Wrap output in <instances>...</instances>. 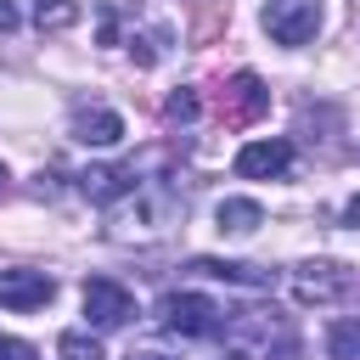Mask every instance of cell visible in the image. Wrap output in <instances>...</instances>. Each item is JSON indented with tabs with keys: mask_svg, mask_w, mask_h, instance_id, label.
<instances>
[{
	"mask_svg": "<svg viewBox=\"0 0 360 360\" xmlns=\"http://www.w3.org/2000/svg\"><path fill=\"white\" fill-rule=\"evenodd\" d=\"M219 338L236 360H292L298 354V332L281 309H236V315H225Z\"/></svg>",
	"mask_w": 360,
	"mask_h": 360,
	"instance_id": "6da1fadb",
	"label": "cell"
},
{
	"mask_svg": "<svg viewBox=\"0 0 360 360\" xmlns=\"http://www.w3.org/2000/svg\"><path fill=\"white\" fill-rule=\"evenodd\" d=\"M287 287L298 304H349V298H360V270L332 264V259H304L287 270Z\"/></svg>",
	"mask_w": 360,
	"mask_h": 360,
	"instance_id": "7a4b0ae2",
	"label": "cell"
},
{
	"mask_svg": "<svg viewBox=\"0 0 360 360\" xmlns=\"http://www.w3.org/2000/svg\"><path fill=\"white\" fill-rule=\"evenodd\" d=\"M158 326L180 332V338H219L225 309L202 292H169V298H158Z\"/></svg>",
	"mask_w": 360,
	"mask_h": 360,
	"instance_id": "3957f363",
	"label": "cell"
},
{
	"mask_svg": "<svg viewBox=\"0 0 360 360\" xmlns=\"http://www.w3.org/2000/svg\"><path fill=\"white\" fill-rule=\"evenodd\" d=\"M259 22H264V34L276 45L298 51V45H309L321 34V0H264V17Z\"/></svg>",
	"mask_w": 360,
	"mask_h": 360,
	"instance_id": "277c9868",
	"label": "cell"
},
{
	"mask_svg": "<svg viewBox=\"0 0 360 360\" xmlns=\"http://www.w3.org/2000/svg\"><path fill=\"white\" fill-rule=\"evenodd\" d=\"M129 315H135L129 287H118V281H107V276L84 281V321H90L96 332H112V326H124Z\"/></svg>",
	"mask_w": 360,
	"mask_h": 360,
	"instance_id": "5b68a950",
	"label": "cell"
},
{
	"mask_svg": "<svg viewBox=\"0 0 360 360\" xmlns=\"http://www.w3.org/2000/svg\"><path fill=\"white\" fill-rule=\"evenodd\" d=\"M56 298V281L45 276V270H28V264H17V270H0V304L6 309H45Z\"/></svg>",
	"mask_w": 360,
	"mask_h": 360,
	"instance_id": "8992f818",
	"label": "cell"
},
{
	"mask_svg": "<svg viewBox=\"0 0 360 360\" xmlns=\"http://www.w3.org/2000/svg\"><path fill=\"white\" fill-rule=\"evenodd\" d=\"M287 169H292V146H287L281 135L248 141V146L236 152V174H242V180H281Z\"/></svg>",
	"mask_w": 360,
	"mask_h": 360,
	"instance_id": "52a82bcc",
	"label": "cell"
},
{
	"mask_svg": "<svg viewBox=\"0 0 360 360\" xmlns=\"http://www.w3.org/2000/svg\"><path fill=\"white\" fill-rule=\"evenodd\" d=\"M79 191L90 197V202H118V197H129L135 191V169H112V163H90L84 174H79Z\"/></svg>",
	"mask_w": 360,
	"mask_h": 360,
	"instance_id": "ba28073f",
	"label": "cell"
},
{
	"mask_svg": "<svg viewBox=\"0 0 360 360\" xmlns=\"http://www.w3.org/2000/svg\"><path fill=\"white\" fill-rule=\"evenodd\" d=\"M73 141H84V146H118L124 141V118L112 107H84V112H73Z\"/></svg>",
	"mask_w": 360,
	"mask_h": 360,
	"instance_id": "9c48e42d",
	"label": "cell"
},
{
	"mask_svg": "<svg viewBox=\"0 0 360 360\" xmlns=\"http://www.w3.org/2000/svg\"><path fill=\"white\" fill-rule=\"evenodd\" d=\"M197 276H214V281H236V287H270L276 270L264 264H242V259H191Z\"/></svg>",
	"mask_w": 360,
	"mask_h": 360,
	"instance_id": "30bf717a",
	"label": "cell"
},
{
	"mask_svg": "<svg viewBox=\"0 0 360 360\" xmlns=\"http://www.w3.org/2000/svg\"><path fill=\"white\" fill-rule=\"evenodd\" d=\"M214 225H219V236H253V231L264 225V208H259L253 197H225V202L214 208Z\"/></svg>",
	"mask_w": 360,
	"mask_h": 360,
	"instance_id": "8fae6325",
	"label": "cell"
},
{
	"mask_svg": "<svg viewBox=\"0 0 360 360\" xmlns=\"http://www.w3.org/2000/svg\"><path fill=\"white\" fill-rule=\"evenodd\" d=\"M326 354L332 360H360V315H338L326 326Z\"/></svg>",
	"mask_w": 360,
	"mask_h": 360,
	"instance_id": "7c38bea8",
	"label": "cell"
},
{
	"mask_svg": "<svg viewBox=\"0 0 360 360\" xmlns=\"http://www.w3.org/2000/svg\"><path fill=\"white\" fill-rule=\"evenodd\" d=\"M264 107V84H259V73H236L231 79V112L236 118H253Z\"/></svg>",
	"mask_w": 360,
	"mask_h": 360,
	"instance_id": "4fadbf2b",
	"label": "cell"
},
{
	"mask_svg": "<svg viewBox=\"0 0 360 360\" xmlns=\"http://www.w3.org/2000/svg\"><path fill=\"white\" fill-rule=\"evenodd\" d=\"M56 354H62V360H101V343H96L90 332H62V338H56Z\"/></svg>",
	"mask_w": 360,
	"mask_h": 360,
	"instance_id": "5bb4252c",
	"label": "cell"
},
{
	"mask_svg": "<svg viewBox=\"0 0 360 360\" xmlns=\"http://www.w3.org/2000/svg\"><path fill=\"white\" fill-rule=\"evenodd\" d=\"M73 17H79L73 0H39V6H34V22H39V28H68Z\"/></svg>",
	"mask_w": 360,
	"mask_h": 360,
	"instance_id": "9a60e30c",
	"label": "cell"
},
{
	"mask_svg": "<svg viewBox=\"0 0 360 360\" xmlns=\"http://www.w3.org/2000/svg\"><path fill=\"white\" fill-rule=\"evenodd\" d=\"M163 118H169V124H186V118H197V90H174V96L163 101Z\"/></svg>",
	"mask_w": 360,
	"mask_h": 360,
	"instance_id": "2e32d148",
	"label": "cell"
},
{
	"mask_svg": "<svg viewBox=\"0 0 360 360\" xmlns=\"http://www.w3.org/2000/svg\"><path fill=\"white\" fill-rule=\"evenodd\" d=\"M0 360H39V349L22 343V338H11V332H0Z\"/></svg>",
	"mask_w": 360,
	"mask_h": 360,
	"instance_id": "e0dca14e",
	"label": "cell"
},
{
	"mask_svg": "<svg viewBox=\"0 0 360 360\" xmlns=\"http://www.w3.org/2000/svg\"><path fill=\"white\" fill-rule=\"evenodd\" d=\"M11 28H17V6H11V0H0V34H11Z\"/></svg>",
	"mask_w": 360,
	"mask_h": 360,
	"instance_id": "ac0fdd59",
	"label": "cell"
},
{
	"mask_svg": "<svg viewBox=\"0 0 360 360\" xmlns=\"http://www.w3.org/2000/svg\"><path fill=\"white\" fill-rule=\"evenodd\" d=\"M129 360H174V354H158V349H141V354H129Z\"/></svg>",
	"mask_w": 360,
	"mask_h": 360,
	"instance_id": "d6986e66",
	"label": "cell"
}]
</instances>
